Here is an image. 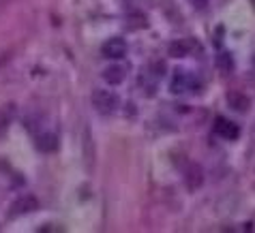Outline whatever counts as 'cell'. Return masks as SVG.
<instances>
[{
  "label": "cell",
  "mask_w": 255,
  "mask_h": 233,
  "mask_svg": "<svg viewBox=\"0 0 255 233\" xmlns=\"http://www.w3.org/2000/svg\"><path fill=\"white\" fill-rule=\"evenodd\" d=\"M93 105L97 107V112L101 114H114L118 109L120 101L112 90H95L93 92Z\"/></svg>",
  "instance_id": "1"
},
{
  "label": "cell",
  "mask_w": 255,
  "mask_h": 233,
  "mask_svg": "<svg viewBox=\"0 0 255 233\" xmlns=\"http://www.w3.org/2000/svg\"><path fill=\"white\" fill-rule=\"evenodd\" d=\"M101 54H103V58H109V60H118V58H122L127 54V41L120 37L107 39L101 47Z\"/></svg>",
  "instance_id": "2"
},
{
  "label": "cell",
  "mask_w": 255,
  "mask_h": 233,
  "mask_svg": "<svg viewBox=\"0 0 255 233\" xmlns=\"http://www.w3.org/2000/svg\"><path fill=\"white\" fill-rule=\"evenodd\" d=\"M198 86V81H195V77L191 73H185V71H178L172 81H169V90H172L174 94H182V92H189V90H193Z\"/></svg>",
  "instance_id": "3"
},
{
  "label": "cell",
  "mask_w": 255,
  "mask_h": 233,
  "mask_svg": "<svg viewBox=\"0 0 255 233\" xmlns=\"http://www.w3.org/2000/svg\"><path fill=\"white\" fill-rule=\"evenodd\" d=\"M202 182H204V171L198 163H189L187 169H185V184L189 191H198Z\"/></svg>",
  "instance_id": "4"
},
{
  "label": "cell",
  "mask_w": 255,
  "mask_h": 233,
  "mask_svg": "<svg viewBox=\"0 0 255 233\" xmlns=\"http://www.w3.org/2000/svg\"><path fill=\"white\" fill-rule=\"evenodd\" d=\"M214 133L221 135L223 139H236L240 135V128H238V124H234V122H230V120L217 118L214 120Z\"/></svg>",
  "instance_id": "5"
},
{
  "label": "cell",
  "mask_w": 255,
  "mask_h": 233,
  "mask_svg": "<svg viewBox=\"0 0 255 233\" xmlns=\"http://www.w3.org/2000/svg\"><path fill=\"white\" fill-rule=\"evenodd\" d=\"M37 208H39L37 197H32V195H24V197H19L17 201L11 205V216H17V214H28V212L37 210Z\"/></svg>",
  "instance_id": "6"
},
{
  "label": "cell",
  "mask_w": 255,
  "mask_h": 233,
  "mask_svg": "<svg viewBox=\"0 0 255 233\" xmlns=\"http://www.w3.org/2000/svg\"><path fill=\"white\" fill-rule=\"evenodd\" d=\"M227 105H230L234 112H249V107H251V101H249V96L243 94V92H238V90H232V92H227Z\"/></svg>",
  "instance_id": "7"
},
{
  "label": "cell",
  "mask_w": 255,
  "mask_h": 233,
  "mask_svg": "<svg viewBox=\"0 0 255 233\" xmlns=\"http://www.w3.org/2000/svg\"><path fill=\"white\" fill-rule=\"evenodd\" d=\"M127 77V71L120 67V64H112V67H107L103 71V79H105L109 86H118V83L125 81Z\"/></svg>",
  "instance_id": "8"
},
{
  "label": "cell",
  "mask_w": 255,
  "mask_h": 233,
  "mask_svg": "<svg viewBox=\"0 0 255 233\" xmlns=\"http://www.w3.org/2000/svg\"><path fill=\"white\" fill-rule=\"evenodd\" d=\"M191 47H193V43H191V41H187V39H178V41L169 43L167 54L172 56V58H185V56H189Z\"/></svg>",
  "instance_id": "9"
},
{
  "label": "cell",
  "mask_w": 255,
  "mask_h": 233,
  "mask_svg": "<svg viewBox=\"0 0 255 233\" xmlns=\"http://www.w3.org/2000/svg\"><path fill=\"white\" fill-rule=\"evenodd\" d=\"M37 148H39L41 152H54L56 148H58V139H56V135H51V133L41 135V137L37 139Z\"/></svg>",
  "instance_id": "10"
},
{
  "label": "cell",
  "mask_w": 255,
  "mask_h": 233,
  "mask_svg": "<svg viewBox=\"0 0 255 233\" xmlns=\"http://www.w3.org/2000/svg\"><path fill=\"white\" fill-rule=\"evenodd\" d=\"M217 64H219V69H223V71H232V58L227 56V54H223V56H219V60H217Z\"/></svg>",
  "instance_id": "11"
},
{
  "label": "cell",
  "mask_w": 255,
  "mask_h": 233,
  "mask_svg": "<svg viewBox=\"0 0 255 233\" xmlns=\"http://www.w3.org/2000/svg\"><path fill=\"white\" fill-rule=\"evenodd\" d=\"M9 58H11L9 54H2V56H0V69H2V67H4V64H6V62H9Z\"/></svg>",
  "instance_id": "12"
},
{
  "label": "cell",
  "mask_w": 255,
  "mask_h": 233,
  "mask_svg": "<svg viewBox=\"0 0 255 233\" xmlns=\"http://www.w3.org/2000/svg\"><path fill=\"white\" fill-rule=\"evenodd\" d=\"M253 62H255V60H253Z\"/></svg>",
  "instance_id": "13"
}]
</instances>
